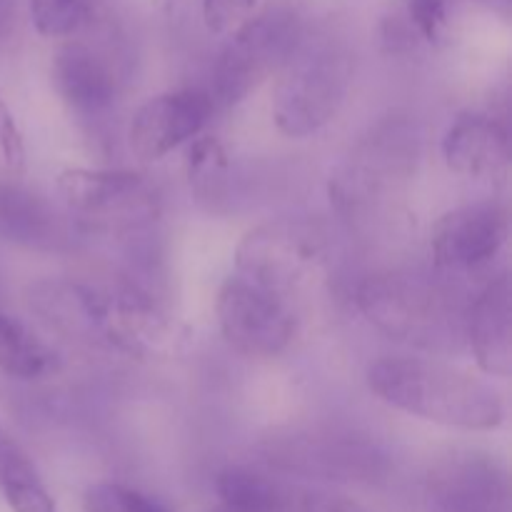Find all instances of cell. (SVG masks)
Listing matches in <instances>:
<instances>
[{
	"mask_svg": "<svg viewBox=\"0 0 512 512\" xmlns=\"http://www.w3.org/2000/svg\"><path fill=\"white\" fill-rule=\"evenodd\" d=\"M305 25L288 5H270L253 13L220 50L213 70V103L233 108L260 88L270 75H278L293 53Z\"/></svg>",
	"mask_w": 512,
	"mask_h": 512,
	"instance_id": "7",
	"label": "cell"
},
{
	"mask_svg": "<svg viewBox=\"0 0 512 512\" xmlns=\"http://www.w3.org/2000/svg\"><path fill=\"white\" fill-rule=\"evenodd\" d=\"M420 512H512L508 468L485 450H450L425 475Z\"/></svg>",
	"mask_w": 512,
	"mask_h": 512,
	"instance_id": "9",
	"label": "cell"
},
{
	"mask_svg": "<svg viewBox=\"0 0 512 512\" xmlns=\"http://www.w3.org/2000/svg\"><path fill=\"white\" fill-rule=\"evenodd\" d=\"M228 170V155L223 145L210 135L190 140L188 148V175L190 183L205 195H213V180H223Z\"/></svg>",
	"mask_w": 512,
	"mask_h": 512,
	"instance_id": "23",
	"label": "cell"
},
{
	"mask_svg": "<svg viewBox=\"0 0 512 512\" xmlns=\"http://www.w3.org/2000/svg\"><path fill=\"white\" fill-rule=\"evenodd\" d=\"M103 0H28L30 18L43 38H73L100 13Z\"/></svg>",
	"mask_w": 512,
	"mask_h": 512,
	"instance_id": "21",
	"label": "cell"
},
{
	"mask_svg": "<svg viewBox=\"0 0 512 512\" xmlns=\"http://www.w3.org/2000/svg\"><path fill=\"white\" fill-rule=\"evenodd\" d=\"M360 313L390 340L453 353L465 343V310L440 285L410 273H375L355 293Z\"/></svg>",
	"mask_w": 512,
	"mask_h": 512,
	"instance_id": "4",
	"label": "cell"
},
{
	"mask_svg": "<svg viewBox=\"0 0 512 512\" xmlns=\"http://www.w3.org/2000/svg\"><path fill=\"white\" fill-rule=\"evenodd\" d=\"M400 18L415 35V40L438 43L448 28V10L443 0H403Z\"/></svg>",
	"mask_w": 512,
	"mask_h": 512,
	"instance_id": "24",
	"label": "cell"
},
{
	"mask_svg": "<svg viewBox=\"0 0 512 512\" xmlns=\"http://www.w3.org/2000/svg\"><path fill=\"white\" fill-rule=\"evenodd\" d=\"M0 433H3V428H0Z\"/></svg>",
	"mask_w": 512,
	"mask_h": 512,
	"instance_id": "30",
	"label": "cell"
},
{
	"mask_svg": "<svg viewBox=\"0 0 512 512\" xmlns=\"http://www.w3.org/2000/svg\"><path fill=\"white\" fill-rule=\"evenodd\" d=\"M50 80L63 103L83 118L108 113L118 98V78L110 60L80 40H68L55 50Z\"/></svg>",
	"mask_w": 512,
	"mask_h": 512,
	"instance_id": "14",
	"label": "cell"
},
{
	"mask_svg": "<svg viewBox=\"0 0 512 512\" xmlns=\"http://www.w3.org/2000/svg\"><path fill=\"white\" fill-rule=\"evenodd\" d=\"M508 210L498 200L448 210L430 230V253L440 270H473L490 263L508 240Z\"/></svg>",
	"mask_w": 512,
	"mask_h": 512,
	"instance_id": "12",
	"label": "cell"
},
{
	"mask_svg": "<svg viewBox=\"0 0 512 512\" xmlns=\"http://www.w3.org/2000/svg\"><path fill=\"white\" fill-rule=\"evenodd\" d=\"M215 310L225 343L235 353L253 360L283 355L298 330L293 310L283 298L248 283L240 275L225 280Z\"/></svg>",
	"mask_w": 512,
	"mask_h": 512,
	"instance_id": "11",
	"label": "cell"
},
{
	"mask_svg": "<svg viewBox=\"0 0 512 512\" xmlns=\"http://www.w3.org/2000/svg\"><path fill=\"white\" fill-rule=\"evenodd\" d=\"M15 25V0H0V38L13 30Z\"/></svg>",
	"mask_w": 512,
	"mask_h": 512,
	"instance_id": "28",
	"label": "cell"
},
{
	"mask_svg": "<svg viewBox=\"0 0 512 512\" xmlns=\"http://www.w3.org/2000/svg\"><path fill=\"white\" fill-rule=\"evenodd\" d=\"M58 193L73 213L105 228H140L155 220L160 195L143 173L108 168H68Z\"/></svg>",
	"mask_w": 512,
	"mask_h": 512,
	"instance_id": "10",
	"label": "cell"
},
{
	"mask_svg": "<svg viewBox=\"0 0 512 512\" xmlns=\"http://www.w3.org/2000/svg\"><path fill=\"white\" fill-rule=\"evenodd\" d=\"M220 505L243 512H288V495L273 478L243 465H230L215 478Z\"/></svg>",
	"mask_w": 512,
	"mask_h": 512,
	"instance_id": "19",
	"label": "cell"
},
{
	"mask_svg": "<svg viewBox=\"0 0 512 512\" xmlns=\"http://www.w3.org/2000/svg\"><path fill=\"white\" fill-rule=\"evenodd\" d=\"M208 512H243V510H233V508H225V505H215V508Z\"/></svg>",
	"mask_w": 512,
	"mask_h": 512,
	"instance_id": "29",
	"label": "cell"
},
{
	"mask_svg": "<svg viewBox=\"0 0 512 512\" xmlns=\"http://www.w3.org/2000/svg\"><path fill=\"white\" fill-rule=\"evenodd\" d=\"M423 155L420 128L410 115H383L330 175V200L348 218L380 210L415 178Z\"/></svg>",
	"mask_w": 512,
	"mask_h": 512,
	"instance_id": "5",
	"label": "cell"
},
{
	"mask_svg": "<svg viewBox=\"0 0 512 512\" xmlns=\"http://www.w3.org/2000/svg\"><path fill=\"white\" fill-rule=\"evenodd\" d=\"M0 158L5 168L20 173L25 168V140L18 128L13 110L8 108L5 98L0 95Z\"/></svg>",
	"mask_w": 512,
	"mask_h": 512,
	"instance_id": "26",
	"label": "cell"
},
{
	"mask_svg": "<svg viewBox=\"0 0 512 512\" xmlns=\"http://www.w3.org/2000/svg\"><path fill=\"white\" fill-rule=\"evenodd\" d=\"M55 368L48 345L30 333L20 320L0 313V373L15 380H35Z\"/></svg>",
	"mask_w": 512,
	"mask_h": 512,
	"instance_id": "20",
	"label": "cell"
},
{
	"mask_svg": "<svg viewBox=\"0 0 512 512\" xmlns=\"http://www.w3.org/2000/svg\"><path fill=\"white\" fill-rule=\"evenodd\" d=\"M465 343L485 375L512 373V288L508 275L490 280L465 310Z\"/></svg>",
	"mask_w": 512,
	"mask_h": 512,
	"instance_id": "16",
	"label": "cell"
},
{
	"mask_svg": "<svg viewBox=\"0 0 512 512\" xmlns=\"http://www.w3.org/2000/svg\"><path fill=\"white\" fill-rule=\"evenodd\" d=\"M83 512H175L160 500L150 498V495L140 493L138 488L130 485L113 483V480H103V483H93L83 493Z\"/></svg>",
	"mask_w": 512,
	"mask_h": 512,
	"instance_id": "22",
	"label": "cell"
},
{
	"mask_svg": "<svg viewBox=\"0 0 512 512\" xmlns=\"http://www.w3.org/2000/svg\"><path fill=\"white\" fill-rule=\"evenodd\" d=\"M300 512H370L358 500L335 493H310L303 498Z\"/></svg>",
	"mask_w": 512,
	"mask_h": 512,
	"instance_id": "27",
	"label": "cell"
},
{
	"mask_svg": "<svg viewBox=\"0 0 512 512\" xmlns=\"http://www.w3.org/2000/svg\"><path fill=\"white\" fill-rule=\"evenodd\" d=\"M30 308L75 340L108 345L135 360H160L175 345V325L158 300L135 283L95 285L43 280L30 288Z\"/></svg>",
	"mask_w": 512,
	"mask_h": 512,
	"instance_id": "1",
	"label": "cell"
},
{
	"mask_svg": "<svg viewBox=\"0 0 512 512\" xmlns=\"http://www.w3.org/2000/svg\"><path fill=\"white\" fill-rule=\"evenodd\" d=\"M368 388L390 408L460 430L503 423L498 390L468 370L430 358H380L368 368Z\"/></svg>",
	"mask_w": 512,
	"mask_h": 512,
	"instance_id": "2",
	"label": "cell"
},
{
	"mask_svg": "<svg viewBox=\"0 0 512 512\" xmlns=\"http://www.w3.org/2000/svg\"><path fill=\"white\" fill-rule=\"evenodd\" d=\"M0 240L30 250L55 248L60 240L58 215L30 188L0 180Z\"/></svg>",
	"mask_w": 512,
	"mask_h": 512,
	"instance_id": "17",
	"label": "cell"
},
{
	"mask_svg": "<svg viewBox=\"0 0 512 512\" xmlns=\"http://www.w3.org/2000/svg\"><path fill=\"white\" fill-rule=\"evenodd\" d=\"M510 155L508 128L490 115H458L443 138L448 168L470 180L503 183L508 178Z\"/></svg>",
	"mask_w": 512,
	"mask_h": 512,
	"instance_id": "15",
	"label": "cell"
},
{
	"mask_svg": "<svg viewBox=\"0 0 512 512\" xmlns=\"http://www.w3.org/2000/svg\"><path fill=\"white\" fill-rule=\"evenodd\" d=\"M0 495L10 512H58L30 455L5 433H0Z\"/></svg>",
	"mask_w": 512,
	"mask_h": 512,
	"instance_id": "18",
	"label": "cell"
},
{
	"mask_svg": "<svg viewBox=\"0 0 512 512\" xmlns=\"http://www.w3.org/2000/svg\"><path fill=\"white\" fill-rule=\"evenodd\" d=\"M355 58L348 40L330 28H303L278 70L273 123L285 138L303 140L338 118L353 85Z\"/></svg>",
	"mask_w": 512,
	"mask_h": 512,
	"instance_id": "3",
	"label": "cell"
},
{
	"mask_svg": "<svg viewBox=\"0 0 512 512\" xmlns=\"http://www.w3.org/2000/svg\"><path fill=\"white\" fill-rule=\"evenodd\" d=\"M270 465L328 480H375L385 473V453L368 435L338 428H305L263 443Z\"/></svg>",
	"mask_w": 512,
	"mask_h": 512,
	"instance_id": "8",
	"label": "cell"
},
{
	"mask_svg": "<svg viewBox=\"0 0 512 512\" xmlns=\"http://www.w3.org/2000/svg\"><path fill=\"white\" fill-rule=\"evenodd\" d=\"M333 260L330 235L318 220L275 218L248 230L235 248V270L243 280L290 298L325 278Z\"/></svg>",
	"mask_w": 512,
	"mask_h": 512,
	"instance_id": "6",
	"label": "cell"
},
{
	"mask_svg": "<svg viewBox=\"0 0 512 512\" xmlns=\"http://www.w3.org/2000/svg\"><path fill=\"white\" fill-rule=\"evenodd\" d=\"M258 0H203V20L210 33H233L255 13Z\"/></svg>",
	"mask_w": 512,
	"mask_h": 512,
	"instance_id": "25",
	"label": "cell"
},
{
	"mask_svg": "<svg viewBox=\"0 0 512 512\" xmlns=\"http://www.w3.org/2000/svg\"><path fill=\"white\" fill-rule=\"evenodd\" d=\"M215 103L203 90H173L155 95L135 110L128 145L138 160H160L183 143L198 138L213 118Z\"/></svg>",
	"mask_w": 512,
	"mask_h": 512,
	"instance_id": "13",
	"label": "cell"
}]
</instances>
